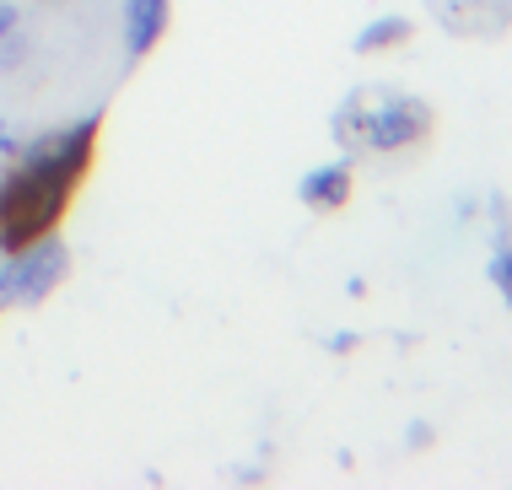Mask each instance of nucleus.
<instances>
[{
	"label": "nucleus",
	"mask_w": 512,
	"mask_h": 490,
	"mask_svg": "<svg viewBox=\"0 0 512 490\" xmlns=\"http://www.w3.org/2000/svg\"><path fill=\"white\" fill-rule=\"evenodd\" d=\"M98 135L103 114H87L17 146L11 173H0V254H17L38 237L60 232L81 178L98 162Z\"/></svg>",
	"instance_id": "1"
},
{
	"label": "nucleus",
	"mask_w": 512,
	"mask_h": 490,
	"mask_svg": "<svg viewBox=\"0 0 512 490\" xmlns=\"http://www.w3.org/2000/svg\"><path fill=\"white\" fill-rule=\"evenodd\" d=\"M437 114L426 97L399 92V87H356L329 119V135L345 157H367V151H410L432 140Z\"/></svg>",
	"instance_id": "2"
},
{
	"label": "nucleus",
	"mask_w": 512,
	"mask_h": 490,
	"mask_svg": "<svg viewBox=\"0 0 512 490\" xmlns=\"http://www.w3.org/2000/svg\"><path fill=\"white\" fill-rule=\"evenodd\" d=\"M71 275V248L60 237H38V243L6 254L0 264V307H38L60 291V280Z\"/></svg>",
	"instance_id": "3"
},
{
	"label": "nucleus",
	"mask_w": 512,
	"mask_h": 490,
	"mask_svg": "<svg viewBox=\"0 0 512 490\" xmlns=\"http://www.w3.org/2000/svg\"><path fill=\"white\" fill-rule=\"evenodd\" d=\"M351 194H356L351 157L324 162V167H308V173H302V184H297V200L308 205V210H318V216H329V210H345V205H351Z\"/></svg>",
	"instance_id": "4"
},
{
	"label": "nucleus",
	"mask_w": 512,
	"mask_h": 490,
	"mask_svg": "<svg viewBox=\"0 0 512 490\" xmlns=\"http://www.w3.org/2000/svg\"><path fill=\"white\" fill-rule=\"evenodd\" d=\"M173 22V0H124V54L146 60Z\"/></svg>",
	"instance_id": "5"
},
{
	"label": "nucleus",
	"mask_w": 512,
	"mask_h": 490,
	"mask_svg": "<svg viewBox=\"0 0 512 490\" xmlns=\"http://www.w3.org/2000/svg\"><path fill=\"white\" fill-rule=\"evenodd\" d=\"M410 33H415L410 17H378V22H367L362 33L351 38V49L356 54H389L399 44H410Z\"/></svg>",
	"instance_id": "6"
},
{
	"label": "nucleus",
	"mask_w": 512,
	"mask_h": 490,
	"mask_svg": "<svg viewBox=\"0 0 512 490\" xmlns=\"http://www.w3.org/2000/svg\"><path fill=\"white\" fill-rule=\"evenodd\" d=\"M491 280H496V297L512 307V237H491Z\"/></svg>",
	"instance_id": "7"
},
{
	"label": "nucleus",
	"mask_w": 512,
	"mask_h": 490,
	"mask_svg": "<svg viewBox=\"0 0 512 490\" xmlns=\"http://www.w3.org/2000/svg\"><path fill=\"white\" fill-rule=\"evenodd\" d=\"M356 345H362V334H356V329H340V334H329V350H335V356H351Z\"/></svg>",
	"instance_id": "8"
},
{
	"label": "nucleus",
	"mask_w": 512,
	"mask_h": 490,
	"mask_svg": "<svg viewBox=\"0 0 512 490\" xmlns=\"http://www.w3.org/2000/svg\"><path fill=\"white\" fill-rule=\"evenodd\" d=\"M405 442H410V447H432V442H437V431L426 426V420H415V426L405 431Z\"/></svg>",
	"instance_id": "9"
},
{
	"label": "nucleus",
	"mask_w": 512,
	"mask_h": 490,
	"mask_svg": "<svg viewBox=\"0 0 512 490\" xmlns=\"http://www.w3.org/2000/svg\"><path fill=\"white\" fill-rule=\"evenodd\" d=\"M17 146H22V140L6 130V119H0V157H17Z\"/></svg>",
	"instance_id": "10"
},
{
	"label": "nucleus",
	"mask_w": 512,
	"mask_h": 490,
	"mask_svg": "<svg viewBox=\"0 0 512 490\" xmlns=\"http://www.w3.org/2000/svg\"><path fill=\"white\" fill-rule=\"evenodd\" d=\"M6 33H17V6H6V0H0V38Z\"/></svg>",
	"instance_id": "11"
},
{
	"label": "nucleus",
	"mask_w": 512,
	"mask_h": 490,
	"mask_svg": "<svg viewBox=\"0 0 512 490\" xmlns=\"http://www.w3.org/2000/svg\"><path fill=\"white\" fill-rule=\"evenodd\" d=\"M38 6H44V0H38Z\"/></svg>",
	"instance_id": "12"
}]
</instances>
